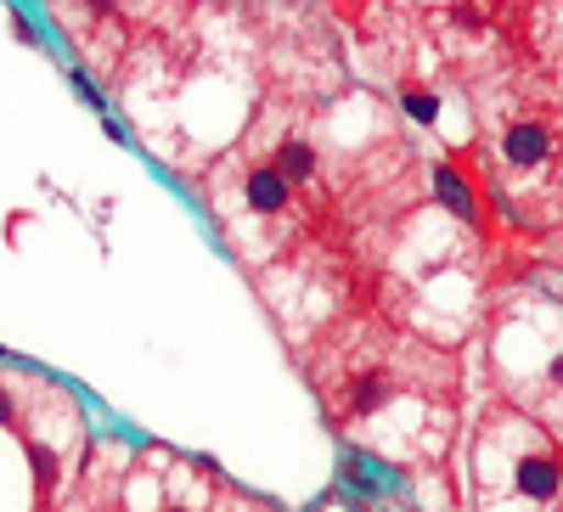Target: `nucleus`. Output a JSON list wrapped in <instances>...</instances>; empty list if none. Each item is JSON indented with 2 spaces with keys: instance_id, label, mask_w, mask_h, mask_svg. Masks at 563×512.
Listing matches in <instances>:
<instances>
[{
  "instance_id": "nucleus-1",
  "label": "nucleus",
  "mask_w": 563,
  "mask_h": 512,
  "mask_svg": "<svg viewBox=\"0 0 563 512\" xmlns=\"http://www.w3.org/2000/svg\"><path fill=\"white\" fill-rule=\"evenodd\" d=\"M305 366L327 423L344 439L395 461H422L445 445L456 405V366L445 349L378 315H350L316 338Z\"/></svg>"
},
{
  "instance_id": "nucleus-2",
  "label": "nucleus",
  "mask_w": 563,
  "mask_h": 512,
  "mask_svg": "<svg viewBox=\"0 0 563 512\" xmlns=\"http://www.w3.org/2000/svg\"><path fill=\"white\" fill-rule=\"evenodd\" d=\"M479 158L496 198L525 220L563 214V79L536 63H490L467 79Z\"/></svg>"
},
{
  "instance_id": "nucleus-3",
  "label": "nucleus",
  "mask_w": 563,
  "mask_h": 512,
  "mask_svg": "<svg viewBox=\"0 0 563 512\" xmlns=\"http://www.w3.org/2000/svg\"><path fill=\"white\" fill-rule=\"evenodd\" d=\"M203 198H209V209L225 231V243L254 265L316 243L321 231L339 220V209H327L321 198L299 192V186L276 169V158L265 153V142L254 130L209 169Z\"/></svg>"
},
{
  "instance_id": "nucleus-4",
  "label": "nucleus",
  "mask_w": 563,
  "mask_h": 512,
  "mask_svg": "<svg viewBox=\"0 0 563 512\" xmlns=\"http://www.w3.org/2000/svg\"><path fill=\"white\" fill-rule=\"evenodd\" d=\"M63 40L90 63L102 79H124L141 45L175 34V23L192 18L186 0H45Z\"/></svg>"
},
{
  "instance_id": "nucleus-5",
  "label": "nucleus",
  "mask_w": 563,
  "mask_h": 512,
  "mask_svg": "<svg viewBox=\"0 0 563 512\" xmlns=\"http://www.w3.org/2000/svg\"><path fill=\"white\" fill-rule=\"evenodd\" d=\"M479 456L501 461V474L479 468L485 512H541L563 490V456L541 434H530V423H519V416H501L496 428H485Z\"/></svg>"
},
{
  "instance_id": "nucleus-6",
  "label": "nucleus",
  "mask_w": 563,
  "mask_h": 512,
  "mask_svg": "<svg viewBox=\"0 0 563 512\" xmlns=\"http://www.w3.org/2000/svg\"><path fill=\"white\" fill-rule=\"evenodd\" d=\"M395 7L422 23V34L440 45V57L462 79H474L490 63H501L490 57V40L519 29V18H530L536 0H395Z\"/></svg>"
},
{
  "instance_id": "nucleus-7",
  "label": "nucleus",
  "mask_w": 563,
  "mask_h": 512,
  "mask_svg": "<svg viewBox=\"0 0 563 512\" xmlns=\"http://www.w3.org/2000/svg\"><path fill=\"white\" fill-rule=\"evenodd\" d=\"M29 450V468H34V501L40 512H57V496L63 485L74 479V461L85 450V423H79V405L68 389L34 378L29 383V405L12 428Z\"/></svg>"
},
{
  "instance_id": "nucleus-8",
  "label": "nucleus",
  "mask_w": 563,
  "mask_h": 512,
  "mask_svg": "<svg viewBox=\"0 0 563 512\" xmlns=\"http://www.w3.org/2000/svg\"><path fill=\"white\" fill-rule=\"evenodd\" d=\"M130 512H220V485L203 461L153 456L141 468V496H130Z\"/></svg>"
},
{
  "instance_id": "nucleus-9",
  "label": "nucleus",
  "mask_w": 563,
  "mask_h": 512,
  "mask_svg": "<svg viewBox=\"0 0 563 512\" xmlns=\"http://www.w3.org/2000/svg\"><path fill=\"white\" fill-rule=\"evenodd\" d=\"M29 383L34 371H0V428H18V416L29 405Z\"/></svg>"
}]
</instances>
